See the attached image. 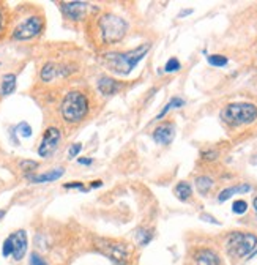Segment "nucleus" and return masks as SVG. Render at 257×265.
<instances>
[{"label": "nucleus", "instance_id": "nucleus-1", "mask_svg": "<svg viewBox=\"0 0 257 265\" xmlns=\"http://www.w3.org/2000/svg\"><path fill=\"white\" fill-rule=\"evenodd\" d=\"M150 48V43H144V45L138 46L136 49L126 51V53H107L104 55L106 65L112 73L120 76H128L138 66L142 58L147 55Z\"/></svg>", "mask_w": 257, "mask_h": 265}, {"label": "nucleus", "instance_id": "nucleus-2", "mask_svg": "<svg viewBox=\"0 0 257 265\" xmlns=\"http://www.w3.org/2000/svg\"><path fill=\"white\" fill-rule=\"evenodd\" d=\"M60 112L66 123H79L89 114V100L79 90L68 92L60 105Z\"/></svg>", "mask_w": 257, "mask_h": 265}, {"label": "nucleus", "instance_id": "nucleus-3", "mask_svg": "<svg viewBox=\"0 0 257 265\" xmlns=\"http://www.w3.org/2000/svg\"><path fill=\"white\" fill-rule=\"evenodd\" d=\"M221 118L224 123L234 128L251 125L257 118V106L253 103H232L221 110Z\"/></svg>", "mask_w": 257, "mask_h": 265}, {"label": "nucleus", "instance_id": "nucleus-4", "mask_svg": "<svg viewBox=\"0 0 257 265\" xmlns=\"http://www.w3.org/2000/svg\"><path fill=\"white\" fill-rule=\"evenodd\" d=\"M98 29L104 45H115L125 38L128 32V22L114 13H106L98 19Z\"/></svg>", "mask_w": 257, "mask_h": 265}, {"label": "nucleus", "instance_id": "nucleus-5", "mask_svg": "<svg viewBox=\"0 0 257 265\" xmlns=\"http://www.w3.org/2000/svg\"><path fill=\"white\" fill-rule=\"evenodd\" d=\"M257 246V235L251 232H232L226 240V250L229 256L235 259L250 256Z\"/></svg>", "mask_w": 257, "mask_h": 265}, {"label": "nucleus", "instance_id": "nucleus-6", "mask_svg": "<svg viewBox=\"0 0 257 265\" xmlns=\"http://www.w3.org/2000/svg\"><path fill=\"white\" fill-rule=\"evenodd\" d=\"M27 246H29L27 232L24 229H19L5 238L2 246V256L3 258H10L11 256L16 262H19L24 259L25 253H27Z\"/></svg>", "mask_w": 257, "mask_h": 265}, {"label": "nucleus", "instance_id": "nucleus-7", "mask_svg": "<svg viewBox=\"0 0 257 265\" xmlns=\"http://www.w3.org/2000/svg\"><path fill=\"white\" fill-rule=\"evenodd\" d=\"M43 29H45V21H43L41 16L33 14L16 25L11 37L13 40H18V41H27V40L38 37L43 32Z\"/></svg>", "mask_w": 257, "mask_h": 265}, {"label": "nucleus", "instance_id": "nucleus-8", "mask_svg": "<svg viewBox=\"0 0 257 265\" xmlns=\"http://www.w3.org/2000/svg\"><path fill=\"white\" fill-rule=\"evenodd\" d=\"M97 248L98 250L112 261L114 265H126L130 253L128 248L123 243H117L112 240H104V238H98L97 240Z\"/></svg>", "mask_w": 257, "mask_h": 265}, {"label": "nucleus", "instance_id": "nucleus-9", "mask_svg": "<svg viewBox=\"0 0 257 265\" xmlns=\"http://www.w3.org/2000/svg\"><path fill=\"white\" fill-rule=\"evenodd\" d=\"M60 141H62V133H60L58 128H46V131L43 133V139L38 145V155L41 158H49L57 150Z\"/></svg>", "mask_w": 257, "mask_h": 265}, {"label": "nucleus", "instance_id": "nucleus-10", "mask_svg": "<svg viewBox=\"0 0 257 265\" xmlns=\"http://www.w3.org/2000/svg\"><path fill=\"white\" fill-rule=\"evenodd\" d=\"M60 10H62V13L66 19L79 22V21H84L85 16H87L89 3H85V2H63V3H60Z\"/></svg>", "mask_w": 257, "mask_h": 265}, {"label": "nucleus", "instance_id": "nucleus-11", "mask_svg": "<svg viewBox=\"0 0 257 265\" xmlns=\"http://www.w3.org/2000/svg\"><path fill=\"white\" fill-rule=\"evenodd\" d=\"M175 138V125L172 122L161 123L153 131V141L159 145H169Z\"/></svg>", "mask_w": 257, "mask_h": 265}, {"label": "nucleus", "instance_id": "nucleus-12", "mask_svg": "<svg viewBox=\"0 0 257 265\" xmlns=\"http://www.w3.org/2000/svg\"><path fill=\"white\" fill-rule=\"evenodd\" d=\"M98 90L101 95L104 97H110V95H115V93H118L120 90H122V82H118L117 79H112L109 78V76H101V78L98 79Z\"/></svg>", "mask_w": 257, "mask_h": 265}, {"label": "nucleus", "instance_id": "nucleus-13", "mask_svg": "<svg viewBox=\"0 0 257 265\" xmlns=\"http://www.w3.org/2000/svg\"><path fill=\"white\" fill-rule=\"evenodd\" d=\"M63 174H65V169L57 167V169L48 170V172H43V174H27V178L32 183H51V182L58 180V178H62Z\"/></svg>", "mask_w": 257, "mask_h": 265}, {"label": "nucleus", "instance_id": "nucleus-14", "mask_svg": "<svg viewBox=\"0 0 257 265\" xmlns=\"http://www.w3.org/2000/svg\"><path fill=\"white\" fill-rule=\"evenodd\" d=\"M194 261L198 265H221L219 256L213 250H208V248H204V250H199L196 253Z\"/></svg>", "mask_w": 257, "mask_h": 265}, {"label": "nucleus", "instance_id": "nucleus-15", "mask_svg": "<svg viewBox=\"0 0 257 265\" xmlns=\"http://www.w3.org/2000/svg\"><path fill=\"white\" fill-rule=\"evenodd\" d=\"M251 191V185L250 183H240L235 186H229L226 190H222L218 196V201L219 202H226L227 199H230L232 196L235 194H245V193H250Z\"/></svg>", "mask_w": 257, "mask_h": 265}, {"label": "nucleus", "instance_id": "nucleus-16", "mask_svg": "<svg viewBox=\"0 0 257 265\" xmlns=\"http://www.w3.org/2000/svg\"><path fill=\"white\" fill-rule=\"evenodd\" d=\"M16 84H18V78L13 73L3 74L2 82H0V95L2 97H8L16 90Z\"/></svg>", "mask_w": 257, "mask_h": 265}, {"label": "nucleus", "instance_id": "nucleus-17", "mask_svg": "<svg viewBox=\"0 0 257 265\" xmlns=\"http://www.w3.org/2000/svg\"><path fill=\"white\" fill-rule=\"evenodd\" d=\"M57 76H58V66L54 62H48V63L43 65L41 71H40V79L43 82L48 84L51 81H54Z\"/></svg>", "mask_w": 257, "mask_h": 265}, {"label": "nucleus", "instance_id": "nucleus-18", "mask_svg": "<svg viewBox=\"0 0 257 265\" xmlns=\"http://www.w3.org/2000/svg\"><path fill=\"white\" fill-rule=\"evenodd\" d=\"M174 193H175V196H177L178 201L186 202V201L193 196V186L188 183V182H180V183L175 186Z\"/></svg>", "mask_w": 257, "mask_h": 265}, {"label": "nucleus", "instance_id": "nucleus-19", "mask_svg": "<svg viewBox=\"0 0 257 265\" xmlns=\"http://www.w3.org/2000/svg\"><path fill=\"white\" fill-rule=\"evenodd\" d=\"M196 188H198V191L202 194V196H205L207 194L211 188H213V178H210V177H207V175H201V177H198L196 178Z\"/></svg>", "mask_w": 257, "mask_h": 265}, {"label": "nucleus", "instance_id": "nucleus-20", "mask_svg": "<svg viewBox=\"0 0 257 265\" xmlns=\"http://www.w3.org/2000/svg\"><path fill=\"white\" fill-rule=\"evenodd\" d=\"M183 106H185V100H183V98H180V97H174L172 100H170V101L167 103V105H166L164 107H162L161 112L156 115V120H161V118L164 117L170 109H177V107H183Z\"/></svg>", "mask_w": 257, "mask_h": 265}, {"label": "nucleus", "instance_id": "nucleus-21", "mask_svg": "<svg viewBox=\"0 0 257 265\" xmlns=\"http://www.w3.org/2000/svg\"><path fill=\"white\" fill-rule=\"evenodd\" d=\"M207 62L211 65V66H218V68H222L229 63V58L226 55H221V54H211L207 57Z\"/></svg>", "mask_w": 257, "mask_h": 265}, {"label": "nucleus", "instance_id": "nucleus-22", "mask_svg": "<svg viewBox=\"0 0 257 265\" xmlns=\"http://www.w3.org/2000/svg\"><path fill=\"white\" fill-rule=\"evenodd\" d=\"M136 237H138L141 246H147L150 243V240H152L153 234L150 232V230H147V229H138V234H136Z\"/></svg>", "mask_w": 257, "mask_h": 265}, {"label": "nucleus", "instance_id": "nucleus-23", "mask_svg": "<svg viewBox=\"0 0 257 265\" xmlns=\"http://www.w3.org/2000/svg\"><path fill=\"white\" fill-rule=\"evenodd\" d=\"M182 70V63L178 62V58L172 57V58H169V60L166 62L164 65V71L166 73H177Z\"/></svg>", "mask_w": 257, "mask_h": 265}, {"label": "nucleus", "instance_id": "nucleus-24", "mask_svg": "<svg viewBox=\"0 0 257 265\" xmlns=\"http://www.w3.org/2000/svg\"><path fill=\"white\" fill-rule=\"evenodd\" d=\"M246 210H248V202L243 199H237L232 204V212L235 215H243V213H246Z\"/></svg>", "mask_w": 257, "mask_h": 265}, {"label": "nucleus", "instance_id": "nucleus-25", "mask_svg": "<svg viewBox=\"0 0 257 265\" xmlns=\"http://www.w3.org/2000/svg\"><path fill=\"white\" fill-rule=\"evenodd\" d=\"M14 131H18L22 138H30V136H32V126L27 122H21L18 126H14Z\"/></svg>", "mask_w": 257, "mask_h": 265}, {"label": "nucleus", "instance_id": "nucleus-26", "mask_svg": "<svg viewBox=\"0 0 257 265\" xmlns=\"http://www.w3.org/2000/svg\"><path fill=\"white\" fill-rule=\"evenodd\" d=\"M19 166H21V170H24V172L27 174V172H32V170H35L38 167V163L37 161H32V159H22Z\"/></svg>", "mask_w": 257, "mask_h": 265}, {"label": "nucleus", "instance_id": "nucleus-27", "mask_svg": "<svg viewBox=\"0 0 257 265\" xmlns=\"http://www.w3.org/2000/svg\"><path fill=\"white\" fill-rule=\"evenodd\" d=\"M29 265H48V262L43 259L38 253H32L29 259Z\"/></svg>", "mask_w": 257, "mask_h": 265}, {"label": "nucleus", "instance_id": "nucleus-28", "mask_svg": "<svg viewBox=\"0 0 257 265\" xmlns=\"http://www.w3.org/2000/svg\"><path fill=\"white\" fill-rule=\"evenodd\" d=\"M65 190H79V191H89V188H85L84 183L81 182H70V183H65L63 185Z\"/></svg>", "mask_w": 257, "mask_h": 265}, {"label": "nucleus", "instance_id": "nucleus-29", "mask_svg": "<svg viewBox=\"0 0 257 265\" xmlns=\"http://www.w3.org/2000/svg\"><path fill=\"white\" fill-rule=\"evenodd\" d=\"M81 150H82V144H81V142H76V144L71 145L70 150H68V157H70V159H71V158H76V157L79 155Z\"/></svg>", "mask_w": 257, "mask_h": 265}, {"label": "nucleus", "instance_id": "nucleus-30", "mask_svg": "<svg viewBox=\"0 0 257 265\" xmlns=\"http://www.w3.org/2000/svg\"><path fill=\"white\" fill-rule=\"evenodd\" d=\"M202 158H204V159H207V161H213V159H216V158H218V152H215V150L204 152V153H202Z\"/></svg>", "mask_w": 257, "mask_h": 265}, {"label": "nucleus", "instance_id": "nucleus-31", "mask_svg": "<svg viewBox=\"0 0 257 265\" xmlns=\"http://www.w3.org/2000/svg\"><path fill=\"white\" fill-rule=\"evenodd\" d=\"M201 219H205V221H207V223L219 224V221H218L216 218H213V216H210V215H205V213H202V215H201Z\"/></svg>", "mask_w": 257, "mask_h": 265}, {"label": "nucleus", "instance_id": "nucleus-32", "mask_svg": "<svg viewBox=\"0 0 257 265\" xmlns=\"http://www.w3.org/2000/svg\"><path fill=\"white\" fill-rule=\"evenodd\" d=\"M78 163L84 164V166H90L93 163V159L92 158H78Z\"/></svg>", "mask_w": 257, "mask_h": 265}, {"label": "nucleus", "instance_id": "nucleus-33", "mask_svg": "<svg viewBox=\"0 0 257 265\" xmlns=\"http://www.w3.org/2000/svg\"><path fill=\"white\" fill-rule=\"evenodd\" d=\"M103 186V182L101 180H93L89 186V190H93V188H101Z\"/></svg>", "mask_w": 257, "mask_h": 265}, {"label": "nucleus", "instance_id": "nucleus-34", "mask_svg": "<svg viewBox=\"0 0 257 265\" xmlns=\"http://www.w3.org/2000/svg\"><path fill=\"white\" fill-rule=\"evenodd\" d=\"M193 13V10H183L182 13L178 14V18H182V16H188V14H191Z\"/></svg>", "mask_w": 257, "mask_h": 265}, {"label": "nucleus", "instance_id": "nucleus-35", "mask_svg": "<svg viewBox=\"0 0 257 265\" xmlns=\"http://www.w3.org/2000/svg\"><path fill=\"white\" fill-rule=\"evenodd\" d=\"M253 207H254V212H256V216H257V196L253 199Z\"/></svg>", "mask_w": 257, "mask_h": 265}, {"label": "nucleus", "instance_id": "nucleus-36", "mask_svg": "<svg viewBox=\"0 0 257 265\" xmlns=\"http://www.w3.org/2000/svg\"><path fill=\"white\" fill-rule=\"evenodd\" d=\"M6 215V210L5 209H0V221H2L3 219V216Z\"/></svg>", "mask_w": 257, "mask_h": 265}, {"label": "nucleus", "instance_id": "nucleus-37", "mask_svg": "<svg viewBox=\"0 0 257 265\" xmlns=\"http://www.w3.org/2000/svg\"><path fill=\"white\" fill-rule=\"evenodd\" d=\"M2 25H3V14L2 10H0V30H2Z\"/></svg>", "mask_w": 257, "mask_h": 265}, {"label": "nucleus", "instance_id": "nucleus-38", "mask_svg": "<svg viewBox=\"0 0 257 265\" xmlns=\"http://www.w3.org/2000/svg\"><path fill=\"white\" fill-rule=\"evenodd\" d=\"M251 164L257 166V155H256V157H253V159H251Z\"/></svg>", "mask_w": 257, "mask_h": 265}]
</instances>
